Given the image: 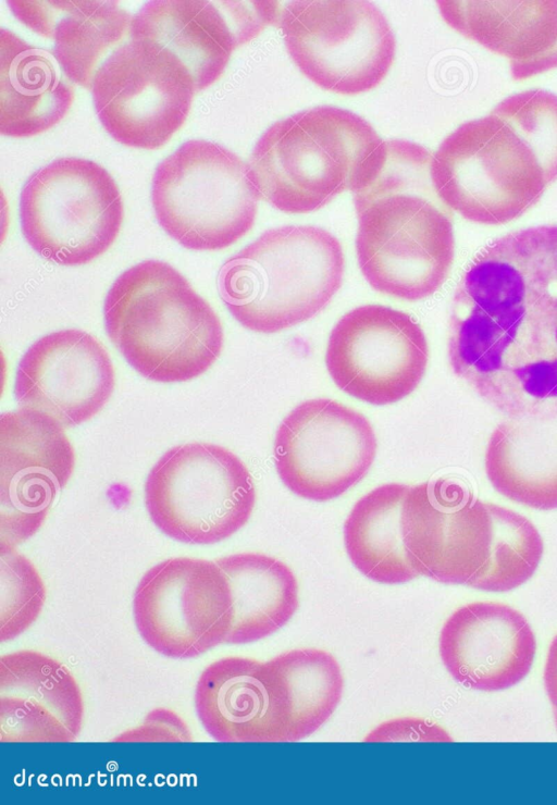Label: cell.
<instances>
[{
  "mask_svg": "<svg viewBox=\"0 0 557 805\" xmlns=\"http://www.w3.org/2000/svg\"><path fill=\"white\" fill-rule=\"evenodd\" d=\"M382 140L361 115L318 106L268 127L247 164L260 199L286 213H308L350 190Z\"/></svg>",
  "mask_w": 557,
  "mask_h": 805,
  "instance_id": "cell-5",
  "label": "cell"
},
{
  "mask_svg": "<svg viewBox=\"0 0 557 805\" xmlns=\"http://www.w3.org/2000/svg\"><path fill=\"white\" fill-rule=\"evenodd\" d=\"M459 34L509 60L516 81L557 67V0L436 1Z\"/></svg>",
  "mask_w": 557,
  "mask_h": 805,
  "instance_id": "cell-22",
  "label": "cell"
},
{
  "mask_svg": "<svg viewBox=\"0 0 557 805\" xmlns=\"http://www.w3.org/2000/svg\"><path fill=\"white\" fill-rule=\"evenodd\" d=\"M233 597L234 619L226 644H247L283 628L296 612L298 583L283 561L264 554L240 553L215 560Z\"/></svg>",
  "mask_w": 557,
  "mask_h": 805,
  "instance_id": "cell-26",
  "label": "cell"
},
{
  "mask_svg": "<svg viewBox=\"0 0 557 805\" xmlns=\"http://www.w3.org/2000/svg\"><path fill=\"white\" fill-rule=\"evenodd\" d=\"M256 503L246 465L231 450L187 443L166 450L145 483V504L165 535L187 544H214L242 529Z\"/></svg>",
  "mask_w": 557,
  "mask_h": 805,
  "instance_id": "cell-8",
  "label": "cell"
},
{
  "mask_svg": "<svg viewBox=\"0 0 557 805\" xmlns=\"http://www.w3.org/2000/svg\"><path fill=\"white\" fill-rule=\"evenodd\" d=\"M113 741L189 742L193 741V735L185 721L176 713L157 708L146 716L140 726L121 733Z\"/></svg>",
  "mask_w": 557,
  "mask_h": 805,
  "instance_id": "cell-31",
  "label": "cell"
},
{
  "mask_svg": "<svg viewBox=\"0 0 557 805\" xmlns=\"http://www.w3.org/2000/svg\"><path fill=\"white\" fill-rule=\"evenodd\" d=\"M444 729L436 723L414 717L397 718L374 728L366 742L449 741Z\"/></svg>",
  "mask_w": 557,
  "mask_h": 805,
  "instance_id": "cell-32",
  "label": "cell"
},
{
  "mask_svg": "<svg viewBox=\"0 0 557 805\" xmlns=\"http://www.w3.org/2000/svg\"><path fill=\"white\" fill-rule=\"evenodd\" d=\"M281 9L278 1H148L133 16L129 38L170 50L198 92L220 78L235 48L277 26Z\"/></svg>",
  "mask_w": 557,
  "mask_h": 805,
  "instance_id": "cell-17",
  "label": "cell"
},
{
  "mask_svg": "<svg viewBox=\"0 0 557 805\" xmlns=\"http://www.w3.org/2000/svg\"><path fill=\"white\" fill-rule=\"evenodd\" d=\"M430 172L450 210L487 225L518 219L552 184L539 154L499 103L450 133L432 154Z\"/></svg>",
  "mask_w": 557,
  "mask_h": 805,
  "instance_id": "cell-6",
  "label": "cell"
},
{
  "mask_svg": "<svg viewBox=\"0 0 557 805\" xmlns=\"http://www.w3.org/2000/svg\"><path fill=\"white\" fill-rule=\"evenodd\" d=\"M106 332L148 380L195 379L219 358L223 327L211 306L176 269L145 260L124 271L103 305Z\"/></svg>",
  "mask_w": 557,
  "mask_h": 805,
  "instance_id": "cell-3",
  "label": "cell"
},
{
  "mask_svg": "<svg viewBox=\"0 0 557 805\" xmlns=\"http://www.w3.org/2000/svg\"><path fill=\"white\" fill-rule=\"evenodd\" d=\"M259 199L248 164L208 140L184 143L152 177L156 218L187 249L219 250L236 243L252 227Z\"/></svg>",
  "mask_w": 557,
  "mask_h": 805,
  "instance_id": "cell-7",
  "label": "cell"
},
{
  "mask_svg": "<svg viewBox=\"0 0 557 805\" xmlns=\"http://www.w3.org/2000/svg\"><path fill=\"white\" fill-rule=\"evenodd\" d=\"M406 553L419 575L472 586L491 554L493 521L487 504L454 479L409 486L401 506Z\"/></svg>",
  "mask_w": 557,
  "mask_h": 805,
  "instance_id": "cell-15",
  "label": "cell"
},
{
  "mask_svg": "<svg viewBox=\"0 0 557 805\" xmlns=\"http://www.w3.org/2000/svg\"><path fill=\"white\" fill-rule=\"evenodd\" d=\"M133 614L143 640L171 658H194L226 642L234 619L228 580L215 561L174 557L139 580Z\"/></svg>",
  "mask_w": 557,
  "mask_h": 805,
  "instance_id": "cell-12",
  "label": "cell"
},
{
  "mask_svg": "<svg viewBox=\"0 0 557 805\" xmlns=\"http://www.w3.org/2000/svg\"><path fill=\"white\" fill-rule=\"evenodd\" d=\"M83 719L81 688L63 664L32 649L1 656V742H73Z\"/></svg>",
  "mask_w": 557,
  "mask_h": 805,
  "instance_id": "cell-21",
  "label": "cell"
},
{
  "mask_svg": "<svg viewBox=\"0 0 557 805\" xmlns=\"http://www.w3.org/2000/svg\"><path fill=\"white\" fill-rule=\"evenodd\" d=\"M487 508L493 521L490 559L471 587L487 592L511 591L534 574L543 556V540L524 516L490 503Z\"/></svg>",
  "mask_w": 557,
  "mask_h": 805,
  "instance_id": "cell-29",
  "label": "cell"
},
{
  "mask_svg": "<svg viewBox=\"0 0 557 805\" xmlns=\"http://www.w3.org/2000/svg\"><path fill=\"white\" fill-rule=\"evenodd\" d=\"M1 607L0 642L22 634L39 616L45 599L44 581L15 547L0 546Z\"/></svg>",
  "mask_w": 557,
  "mask_h": 805,
  "instance_id": "cell-30",
  "label": "cell"
},
{
  "mask_svg": "<svg viewBox=\"0 0 557 805\" xmlns=\"http://www.w3.org/2000/svg\"><path fill=\"white\" fill-rule=\"evenodd\" d=\"M544 684L557 726V635L553 639L548 648L544 668Z\"/></svg>",
  "mask_w": 557,
  "mask_h": 805,
  "instance_id": "cell-33",
  "label": "cell"
},
{
  "mask_svg": "<svg viewBox=\"0 0 557 805\" xmlns=\"http://www.w3.org/2000/svg\"><path fill=\"white\" fill-rule=\"evenodd\" d=\"M114 385V368L101 343L87 332L66 329L28 347L17 364L14 397L21 408L70 428L95 417Z\"/></svg>",
  "mask_w": 557,
  "mask_h": 805,
  "instance_id": "cell-18",
  "label": "cell"
},
{
  "mask_svg": "<svg viewBox=\"0 0 557 805\" xmlns=\"http://www.w3.org/2000/svg\"><path fill=\"white\" fill-rule=\"evenodd\" d=\"M124 218L111 174L83 158H59L35 171L20 195L21 230L42 258L83 265L104 253Z\"/></svg>",
  "mask_w": 557,
  "mask_h": 805,
  "instance_id": "cell-9",
  "label": "cell"
},
{
  "mask_svg": "<svg viewBox=\"0 0 557 805\" xmlns=\"http://www.w3.org/2000/svg\"><path fill=\"white\" fill-rule=\"evenodd\" d=\"M438 651L458 683L494 692L513 686L529 673L536 642L531 626L518 610L502 603L474 602L447 618Z\"/></svg>",
  "mask_w": 557,
  "mask_h": 805,
  "instance_id": "cell-19",
  "label": "cell"
},
{
  "mask_svg": "<svg viewBox=\"0 0 557 805\" xmlns=\"http://www.w3.org/2000/svg\"><path fill=\"white\" fill-rule=\"evenodd\" d=\"M447 350L453 372L508 418L557 416V225L475 255L453 297Z\"/></svg>",
  "mask_w": 557,
  "mask_h": 805,
  "instance_id": "cell-1",
  "label": "cell"
},
{
  "mask_svg": "<svg viewBox=\"0 0 557 805\" xmlns=\"http://www.w3.org/2000/svg\"><path fill=\"white\" fill-rule=\"evenodd\" d=\"M429 347L420 324L382 305L344 314L327 342L325 363L339 389L375 406L411 394L428 366Z\"/></svg>",
  "mask_w": 557,
  "mask_h": 805,
  "instance_id": "cell-14",
  "label": "cell"
},
{
  "mask_svg": "<svg viewBox=\"0 0 557 805\" xmlns=\"http://www.w3.org/2000/svg\"><path fill=\"white\" fill-rule=\"evenodd\" d=\"M75 467L64 426L38 410L0 417V546L15 547L44 523Z\"/></svg>",
  "mask_w": 557,
  "mask_h": 805,
  "instance_id": "cell-16",
  "label": "cell"
},
{
  "mask_svg": "<svg viewBox=\"0 0 557 805\" xmlns=\"http://www.w3.org/2000/svg\"><path fill=\"white\" fill-rule=\"evenodd\" d=\"M278 670L289 707L288 742L315 732L335 711L344 691L336 658L318 648H297L271 659Z\"/></svg>",
  "mask_w": 557,
  "mask_h": 805,
  "instance_id": "cell-28",
  "label": "cell"
},
{
  "mask_svg": "<svg viewBox=\"0 0 557 805\" xmlns=\"http://www.w3.org/2000/svg\"><path fill=\"white\" fill-rule=\"evenodd\" d=\"M484 463L488 481L503 496L539 510L557 509V416L499 423Z\"/></svg>",
  "mask_w": 557,
  "mask_h": 805,
  "instance_id": "cell-25",
  "label": "cell"
},
{
  "mask_svg": "<svg viewBox=\"0 0 557 805\" xmlns=\"http://www.w3.org/2000/svg\"><path fill=\"white\" fill-rule=\"evenodd\" d=\"M409 486L388 483L373 488L352 507L344 523L347 555L368 579L403 584L419 574L406 553L401 506Z\"/></svg>",
  "mask_w": 557,
  "mask_h": 805,
  "instance_id": "cell-27",
  "label": "cell"
},
{
  "mask_svg": "<svg viewBox=\"0 0 557 805\" xmlns=\"http://www.w3.org/2000/svg\"><path fill=\"white\" fill-rule=\"evenodd\" d=\"M195 708L218 742H288L287 694L271 659L228 656L213 661L196 684Z\"/></svg>",
  "mask_w": 557,
  "mask_h": 805,
  "instance_id": "cell-20",
  "label": "cell"
},
{
  "mask_svg": "<svg viewBox=\"0 0 557 805\" xmlns=\"http://www.w3.org/2000/svg\"><path fill=\"white\" fill-rule=\"evenodd\" d=\"M376 436L360 412L329 398L306 400L281 422L274 465L295 495L334 499L359 483L376 454Z\"/></svg>",
  "mask_w": 557,
  "mask_h": 805,
  "instance_id": "cell-13",
  "label": "cell"
},
{
  "mask_svg": "<svg viewBox=\"0 0 557 805\" xmlns=\"http://www.w3.org/2000/svg\"><path fill=\"white\" fill-rule=\"evenodd\" d=\"M90 90L106 131L123 145L149 150L184 124L196 92L190 72L170 50L132 38L106 58Z\"/></svg>",
  "mask_w": 557,
  "mask_h": 805,
  "instance_id": "cell-11",
  "label": "cell"
},
{
  "mask_svg": "<svg viewBox=\"0 0 557 805\" xmlns=\"http://www.w3.org/2000/svg\"><path fill=\"white\" fill-rule=\"evenodd\" d=\"M432 154L414 141L382 140L350 188L361 273L375 290L410 301L434 294L454 261L451 210L433 186Z\"/></svg>",
  "mask_w": 557,
  "mask_h": 805,
  "instance_id": "cell-2",
  "label": "cell"
},
{
  "mask_svg": "<svg viewBox=\"0 0 557 805\" xmlns=\"http://www.w3.org/2000/svg\"><path fill=\"white\" fill-rule=\"evenodd\" d=\"M277 27L300 72L333 92L375 88L395 59L389 23L369 1H290L282 5Z\"/></svg>",
  "mask_w": 557,
  "mask_h": 805,
  "instance_id": "cell-10",
  "label": "cell"
},
{
  "mask_svg": "<svg viewBox=\"0 0 557 805\" xmlns=\"http://www.w3.org/2000/svg\"><path fill=\"white\" fill-rule=\"evenodd\" d=\"M344 267L342 245L326 230L280 226L224 261L219 295L244 327L276 333L319 313L339 289Z\"/></svg>",
  "mask_w": 557,
  "mask_h": 805,
  "instance_id": "cell-4",
  "label": "cell"
},
{
  "mask_svg": "<svg viewBox=\"0 0 557 805\" xmlns=\"http://www.w3.org/2000/svg\"><path fill=\"white\" fill-rule=\"evenodd\" d=\"M0 133L28 137L58 124L70 110L74 88L53 51L1 28Z\"/></svg>",
  "mask_w": 557,
  "mask_h": 805,
  "instance_id": "cell-24",
  "label": "cell"
},
{
  "mask_svg": "<svg viewBox=\"0 0 557 805\" xmlns=\"http://www.w3.org/2000/svg\"><path fill=\"white\" fill-rule=\"evenodd\" d=\"M12 13L54 41L53 54L66 77L91 89L109 51L128 35L133 16L117 1H8Z\"/></svg>",
  "mask_w": 557,
  "mask_h": 805,
  "instance_id": "cell-23",
  "label": "cell"
}]
</instances>
